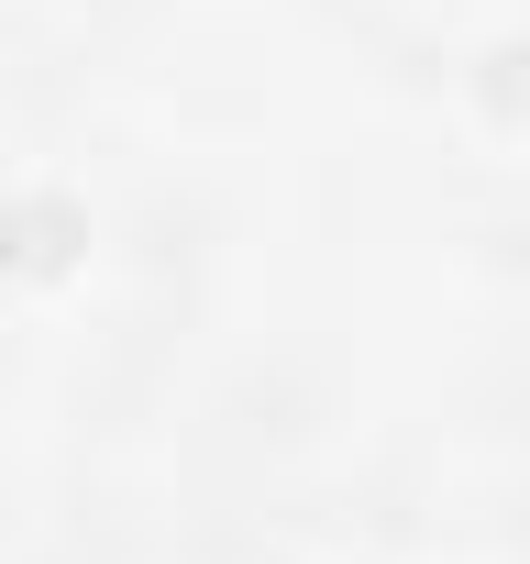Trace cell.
<instances>
[{
    "instance_id": "cell-1",
    "label": "cell",
    "mask_w": 530,
    "mask_h": 564,
    "mask_svg": "<svg viewBox=\"0 0 530 564\" xmlns=\"http://www.w3.org/2000/svg\"><path fill=\"white\" fill-rule=\"evenodd\" d=\"M78 254H89V210L78 199H56V188L0 199V265H12V276H67Z\"/></svg>"
},
{
    "instance_id": "cell-2",
    "label": "cell",
    "mask_w": 530,
    "mask_h": 564,
    "mask_svg": "<svg viewBox=\"0 0 530 564\" xmlns=\"http://www.w3.org/2000/svg\"><path fill=\"white\" fill-rule=\"evenodd\" d=\"M475 89H486V111H497V122H519V111H530V45H497Z\"/></svg>"
}]
</instances>
